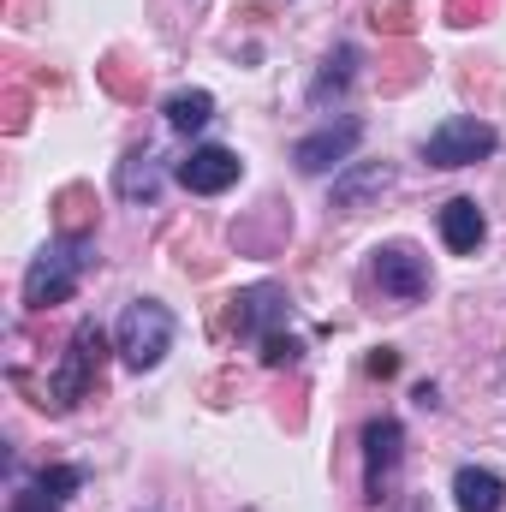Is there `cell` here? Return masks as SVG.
<instances>
[{
  "mask_svg": "<svg viewBox=\"0 0 506 512\" xmlns=\"http://www.w3.org/2000/svg\"><path fill=\"white\" fill-rule=\"evenodd\" d=\"M495 149H501V131L489 120H477V114H453V120H441L423 137V161L429 167H477Z\"/></svg>",
  "mask_w": 506,
  "mask_h": 512,
  "instance_id": "obj_3",
  "label": "cell"
},
{
  "mask_svg": "<svg viewBox=\"0 0 506 512\" xmlns=\"http://www.w3.org/2000/svg\"><path fill=\"white\" fill-rule=\"evenodd\" d=\"M358 143H364V126H358V120H328L322 131L298 137L292 161H298V173H328V167H346Z\"/></svg>",
  "mask_w": 506,
  "mask_h": 512,
  "instance_id": "obj_5",
  "label": "cell"
},
{
  "mask_svg": "<svg viewBox=\"0 0 506 512\" xmlns=\"http://www.w3.org/2000/svg\"><path fill=\"white\" fill-rule=\"evenodd\" d=\"M84 268H90L84 239H60V245H48V251L30 262V274H24V304H30V310L66 304V298L78 292V274H84Z\"/></svg>",
  "mask_w": 506,
  "mask_h": 512,
  "instance_id": "obj_2",
  "label": "cell"
},
{
  "mask_svg": "<svg viewBox=\"0 0 506 512\" xmlns=\"http://www.w3.org/2000/svg\"><path fill=\"white\" fill-rule=\"evenodd\" d=\"M280 322H286V298H280V286H245V292L233 298V334H256V340H268V334H280Z\"/></svg>",
  "mask_w": 506,
  "mask_h": 512,
  "instance_id": "obj_7",
  "label": "cell"
},
{
  "mask_svg": "<svg viewBox=\"0 0 506 512\" xmlns=\"http://www.w3.org/2000/svg\"><path fill=\"white\" fill-rule=\"evenodd\" d=\"M399 423L393 417H376L370 429H364V447H370V501L387 495V483H393V471H399Z\"/></svg>",
  "mask_w": 506,
  "mask_h": 512,
  "instance_id": "obj_9",
  "label": "cell"
},
{
  "mask_svg": "<svg viewBox=\"0 0 506 512\" xmlns=\"http://www.w3.org/2000/svg\"><path fill=\"white\" fill-rule=\"evenodd\" d=\"M78 483H84V471H72V465H48V471L36 477V495H48V501H66Z\"/></svg>",
  "mask_w": 506,
  "mask_h": 512,
  "instance_id": "obj_15",
  "label": "cell"
},
{
  "mask_svg": "<svg viewBox=\"0 0 506 512\" xmlns=\"http://www.w3.org/2000/svg\"><path fill=\"white\" fill-rule=\"evenodd\" d=\"M12 512H54V507H48V495H24Z\"/></svg>",
  "mask_w": 506,
  "mask_h": 512,
  "instance_id": "obj_17",
  "label": "cell"
},
{
  "mask_svg": "<svg viewBox=\"0 0 506 512\" xmlns=\"http://www.w3.org/2000/svg\"><path fill=\"white\" fill-rule=\"evenodd\" d=\"M453 501H459V512H501L506 507V483L495 477V471H483V465H459Z\"/></svg>",
  "mask_w": 506,
  "mask_h": 512,
  "instance_id": "obj_11",
  "label": "cell"
},
{
  "mask_svg": "<svg viewBox=\"0 0 506 512\" xmlns=\"http://www.w3.org/2000/svg\"><path fill=\"white\" fill-rule=\"evenodd\" d=\"M262 364H274V370H280V364H298V340H292V334H268V340H262Z\"/></svg>",
  "mask_w": 506,
  "mask_h": 512,
  "instance_id": "obj_16",
  "label": "cell"
},
{
  "mask_svg": "<svg viewBox=\"0 0 506 512\" xmlns=\"http://www.w3.org/2000/svg\"><path fill=\"white\" fill-rule=\"evenodd\" d=\"M102 346H108V340H102V328H90V322L72 334V346H66V364L54 370V387H48L60 411H72V405H78V399L96 387V376H102Z\"/></svg>",
  "mask_w": 506,
  "mask_h": 512,
  "instance_id": "obj_4",
  "label": "cell"
},
{
  "mask_svg": "<svg viewBox=\"0 0 506 512\" xmlns=\"http://www.w3.org/2000/svg\"><path fill=\"white\" fill-rule=\"evenodd\" d=\"M239 173H245V161H239L233 149H221V143H197V149L179 161V185L197 191V197H221L227 185H239Z\"/></svg>",
  "mask_w": 506,
  "mask_h": 512,
  "instance_id": "obj_6",
  "label": "cell"
},
{
  "mask_svg": "<svg viewBox=\"0 0 506 512\" xmlns=\"http://www.w3.org/2000/svg\"><path fill=\"white\" fill-rule=\"evenodd\" d=\"M376 280H381V292H393V298H423V286H429L423 256L405 251V245H387V251H376Z\"/></svg>",
  "mask_w": 506,
  "mask_h": 512,
  "instance_id": "obj_8",
  "label": "cell"
},
{
  "mask_svg": "<svg viewBox=\"0 0 506 512\" xmlns=\"http://www.w3.org/2000/svg\"><path fill=\"white\" fill-rule=\"evenodd\" d=\"M114 346H120V358H126V370H155L167 352H173V310L161 304V298H131L126 316H120V328H114Z\"/></svg>",
  "mask_w": 506,
  "mask_h": 512,
  "instance_id": "obj_1",
  "label": "cell"
},
{
  "mask_svg": "<svg viewBox=\"0 0 506 512\" xmlns=\"http://www.w3.org/2000/svg\"><path fill=\"white\" fill-rule=\"evenodd\" d=\"M483 233H489V221H483L477 197H453V203L441 209V239H447L453 256H471L477 245H483Z\"/></svg>",
  "mask_w": 506,
  "mask_h": 512,
  "instance_id": "obj_10",
  "label": "cell"
},
{
  "mask_svg": "<svg viewBox=\"0 0 506 512\" xmlns=\"http://www.w3.org/2000/svg\"><path fill=\"white\" fill-rule=\"evenodd\" d=\"M167 126L173 131H203L209 120H215V96L209 90H179V96H167Z\"/></svg>",
  "mask_w": 506,
  "mask_h": 512,
  "instance_id": "obj_14",
  "label": "cell"
},
{
  "mask_svg": "<svg viewBox=\"0 0 506 512\" xmlns=\"http://www.w3.org/2000/svg\"><path fill=\"white\" fill-rule=\"evenodd\" d=\"M155 191H161V167H155V155L149 149H131L126 161H120V197H143V203H155Z\"/></svg>",
  "mask_w": 506,
  "mask_h": 512,
  "instance_id": "obj_12",
  "label": "cell"
},
{
  "mask_svg": "<svg viewBox=\"0 0 506 512\" xmlns=\"http://www.w3.org/2000/svg\"><path fill=\"white\" fill-rule=\"evenodd\" d=\"M376 191H387V167H346L340 179H334V209H358L364 197H376Z\"/></svg>",
  "mask_w": 506,
  "mask_h": 512,
  "instance_id": "obj_13",
  "label": "cell"
}]
</instances>
